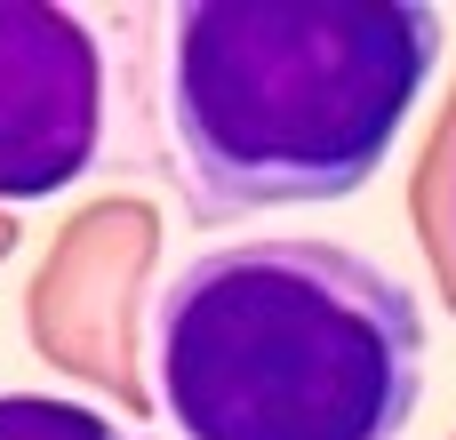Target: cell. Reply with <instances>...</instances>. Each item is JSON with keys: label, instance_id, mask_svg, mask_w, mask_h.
I'll return each instance as SVG.
<instances>
[{"label": "cell", "instance_id": "6da1fadb", "mask_svg": "<svg viewBox=\"0 0 456 440\" xmlns=\"http://www.w3.org/2000/svg\"><path fill=\"white\" fill-rule=\"evenodd\" d=\"M441 64L425 0H176L160 16V160L200 232L353 200Z\"/></svg>", "mask_w": 456, "mask_h": 440}, {"label": "cell", "instance_id": "7a4b0ae2", "mask_svg": "<svg viewBox=\"0 0 456 440\" xmlns=\"http://www.w3.org/2000/svg\"><path fill=\"white\" fill-rule=\"evenodd\" d=\"M152 401L176 440H401L425 401V305L345 240H232L152 305Z\"/></svg>", "mask_w": 456, "mask_h": 440}, {"label": "cell", "instance_id": "3957f363", "mask_svg": "<svg viewBox=\"0 0 456 440\" xmlns=\"http://www.w3.org/2000/svg\"><path fill=\"white\" fill-rule=\"evenodd\" d=\"M112 56L104 32L48 0H0V208L72 192L104 160Z\"/></svg>", "mask_w": 456, "mask_h": 440}, {"label": "cell", "instance_id": "277c9868", "mask_svg": "<svg viewBox=\"0 0 456 440\" xmlns=\"http://www.w3.org/2000/svg\"><path fill=\"white\" fill-rule=\"evenodd\" d=\"M0 440H136V433L64 393H0Z\"/></svg>", "mask_w": 456, "mask_h": 440}]
</instances>
